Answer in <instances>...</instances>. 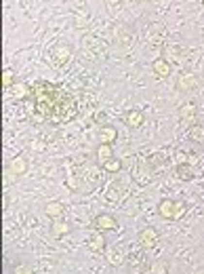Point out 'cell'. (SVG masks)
I'll use <instances>...</instances> for the list:
<instances>
[{
	"label": "cell",
	"instance_id": "2",
	"mask_svg": "<svg viewBox=\"0 0 204 274\" xmlns=\"http://www.w3.org/2000/svg\"><path fill=\"white\" fill-rule=\"evenodd\" d=\"M95 226H97L101 232H112V230H116L118 228L116 219H114L112 215H99V218L95 219Z\"/></svg>",
	"mask_w": 204,
	"mask_h": 274
},
{
	"label": "cell",
	"instance_id": "1",
	"mask_svg": "<svg viewBox=\"0 0 204 274\" xmlns=\"http://www.w3.org/2000/svg\"><path fill=\"white\" fill-rule=\"evenodd\" d=\"M139 243H141L145 249H154L158 245V232L154 228H143V230L139 232Z\"/></svg>",
	"mask_w": 204,
	"mask_h": 274
},
{
	"label": "cell",
	"instance_id": "6",
	"mask_svg": "<svg viewBox=\"0 0 204 274\" xmlns=\"http://www.w3.org/2000/svg\"><path fill=\"white\" fill-rule=\"evenodd\" d=\"M13 274H34L30 264H15L13 266Z\"/></svg>",
	"mask_w": 204,
	"mask_h": 274
},
{
	"label": "cell",
	"instance_id": "3",
	"mask_svg": "<svg viewBox=\"0 0 204 274\" xmlns=\"http://www.w3.org/2000/svg\"><path fill=\"white\" fill-rule=\"evenodd\" d=\"M160 215L162 218H167V219H170V218H175V205L170 201H164L162 205H160Z\"/></svg>",
	"mask_w": 204,
	"mask_h": 274
},
{
	"label": "cell",
	"instance_id": "5",
	"mask_svg": "<svg viewBox=\"0 0 204 274\" xmlns=\"http://www.w3.org/2000/svg\"><path fill=\"white\" fill-rule=\"evenodd\" d=\"M51 232H53L55 237H63V234L69 232V226L66 221H57V224H53V228H51Z\"/></svg>",
	"mask_w": 204,
	"mask_h": 274
},
{
	"label": "cell",
	"instance_id": "4",
	"mask_svg": "<svg viewBox=\"0 0 204 274\" xmlns=\"http://www.w3.org/2000/svg\"><path fill=\"white\" fill-rule=\"evenodd\" d=\"M88 249L91 251H101V249H105V240L101 234H97V237H93L91 240H88Z\"/></svg>",
	"mask_w": 204,
	"mask_h": 274
},
{
	"label": "cell",
	"instance_id": "7",
	"mask_svg": "<svg viewBox=\"0 0 204 274\" xmlns=\"http://www.w3.org/2000/svg\"><path fill=\"white\" fill-rule=\"evenodd\" d=\"M47 213L51 215V218H53V215H59V213H61V209H59V205H49Z\"/></svg>",
	"mask_w": 204,
	"mask_h": 274
}]
</instances>
